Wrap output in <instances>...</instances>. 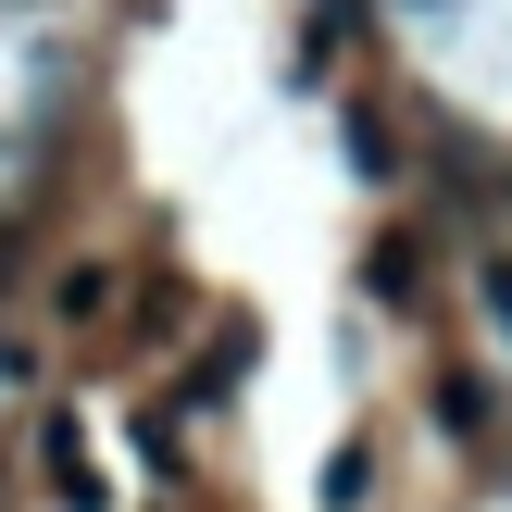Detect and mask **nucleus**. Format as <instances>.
<instances>
[{
  "label": "nucleus",
  "instance_id": "f257e3e1",
  "mask_svg": "<svg viewBox=\"0 0 512 512\" xmlns=\"http://www.w3.org/2000/svg\"><path fill=\"white\" fill-rule=\"evenodd\" d=\"M50 475H63V500H75V512H100V475H88V438H75L63 413H50Z\"/></svg>",
  "mask_w": 512,
  "mask_h": 512
},
{
  "label": "nucleus",
  "instance_id": "f03ea898",
  "mask_svg": "<svg viewBox=\"0 0 512 512\" xmlns=\"http://www.w3.org/2000/svg\"><path fill=\"white\" fill-rule=\"evenodd\" d=\"M338 138H350V163H363V188H388V175H400V138H388V125H375V113H350Z\"/></svg>",
  "mask_w": 512,
  "mask_h": 512
},
{
  "label": "nucleus",
  "instance_id": "7ed1b4c3",
  "mask_svg": "<svg viewBox=\"0 0 512 512\" xmlns=\"http://www.w3.org/2000/svg\"><path fill=\"white\" fill-rule=\"evenodd\" d=\"M50 300H63V325H100V313H113V263H75Z\"/></svg>",
  "mask_w": 512,
  "mask_h": 512
},
{
  "label": "nucleus",
  "instance_id": "20e7f679",
  "mask_svg": "<svg viewBox=\"0 0 512 512\" xmlns=\"http://www.w3.org/2000/svg\"><path fill=\"white\" fill-rule=\"evenodd\" d=\"M363 275H375V300H413V238H388V250H375Z\"/></svg>",
  "mask_w": 512,
  "mask_h": 512
},
{
  "label": "nucleus",
  "instance_id": "39448f33",
  "mask_svg": "<svg viewBox=\"0 0 512 512\" xmlns=\"http://www.w3.org/2000/svg\"><path fill=\"white\" fill-rule=\"evenodd\" d=\"M363 475H375V450H338V463H325V512H350V500H363Z\"/></svg>",
  "mask_w": 512,
  "mask_h": 512
},
{
  "label": "nucleus",
  "instance_id": "423d86ee",
  "mask_svg": "<svg viewBox=\"0 0 512 512\" xmlns=\"http://www.w3.org/2000/svg\"><path fill=\"white\" fill-rule=\"evenodd\" d=\"M488 313H500V338H512V263H488Z\"/></svg>",
  "mask_w": 512,
  "mask_h": 512
}]
</instances>
